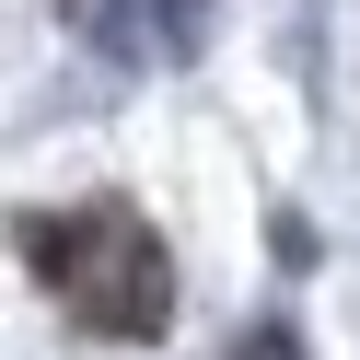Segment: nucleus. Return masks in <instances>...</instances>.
<instances>
[{"instance_id": "nucleus-1", "label": "nucleus", "mask_w": 360, "mask_h": 360, "mask_svg": "<svg viewBox=\"0 0 360 360\" xmlns=\"http://www.w3.org/2000/svg\"><path fill=\"white\" fill-rule=\"evenodd\" d=\"M24 267L47 279V302L70 314L82 337H163L174 326V256L163 233H151L140 210H117V198H82V210H24Z\"/></svg>"}, {"instance_id": "nucleus-2", "label": "nucleus", "mask_w": 360, "mask_h": 360, "mask_svg": "<svg viewBox=\"0 0 360 360\" xmlns=\"http://www.w3.org/2000/svg\"><path fill=\"white\" fill-rule=\"evenodd\" d=\"M70 35L128 58V70H163V58H198L210 0H70Z\"/></svg>"}, {"instance_id": "nucleus-3", "label": "nucleus", "mask_w": 360, "mask_h": 360, "mask_svg": "<svg viewBox=\"0 0 360 360\" xmlns=\"http://www.w3.org/2000/svg\"><path fill=\"white\" fill-rule=\"evenodd\" d=\"M233 360H302V349H290V337H279V326H256V337H244V349H233Z\"/></svg>"}]
</instances>
